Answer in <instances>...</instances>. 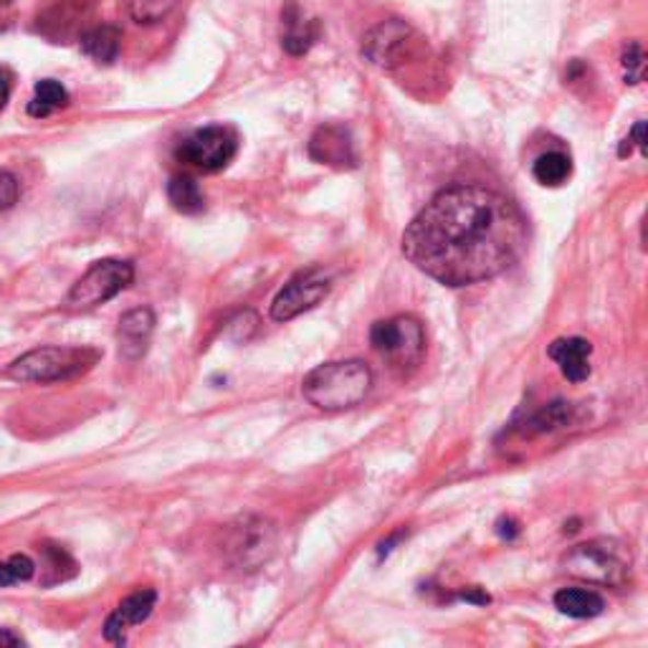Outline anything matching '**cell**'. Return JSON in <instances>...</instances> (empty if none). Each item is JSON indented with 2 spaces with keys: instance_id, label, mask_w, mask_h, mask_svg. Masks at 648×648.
I'll use <instances>...</instances> for the list:
<instances>
[{
  "instance_id": "obj_1",
  "label": "cell",
  "mask_w": 648,
  "mask_h": 648,
  "mask_svg": "<svg viewBox=\"0 0 648 648\" xmlns=\"http://www.w3.org/2000/svg\"><path fill=\"white\" fill-rule=\"evenodd\" d=\"M526 221L512 200L484 185H451L403 233V254L443 287L499 277L526 248Z\"/></svg>"
},
{
  "instance_id": "obj_2",
  "label": "cell",
  "mask_w": 648,
  "mask_h": 648,
  "mask_svg": "<svg viewBox=\"0 0 648 648\" xmlns=\"http://www.w3.org/2000/svg\"><path fill=\"white\" fill-rule=\"evenodd\" d=\"M372 387V370L362 360H339L317 364L304 378L302 393L314 408L337 413L355 408Z\"/></svg>"
},
{
  "instance_id": "obj_3",
  "label": "cell",
  "mask_w": 648,
  "mask_h": 648,
  "mask_svg": "<svg viewBox=\"0 0 648 648\" xmlns=\"http://www.w3.org/2000/svg\"><path fill=\"white\" fill-rule=\"evenodd\" d=\"M100 358L94 347H38L8 364L5 375L19 383H59L92 370Z\"/></svg>"
},
{
  "instance_id": "obj_4",
  "label": "cell",
  "mask_w": 648,
  "mask_h": 648,
  "mask_svg": "<svg viewBox=\"0 0 648 648\" xmlns=\"http://www.w3.org/2000/svg\"><path fill=\"white\" fill-rule=\"evenodd\" d=\"M563 567L572 578L593 582V586L621 588L630 580V555L615 540H590L567 549Z\"/></svg>"
},
{
  "instance_id": "obj_5",
  "label": "cell",
  "mask_w": 648,
  "mask_h": 648,
  "mask_svg": "<svg viewBox=\"0 0 648 648\" xmlns=\"http://www.w3.org/2000/svg\"><path fill=\"white\" fill-rule=\"evenodd\" d=\"M279 530L264 517H241L229 524L223 540V553L241 570H256L266 565L277 553Z\"/></svg>"
},
{
  "instance_id": "obj_6",
  "label": "cell",
  "mask_w": 648,
  "mask_h": 648,
  "mask_svg": "<svg viewBox=\"0 0 648 648\" xmlns=\"http://www.w3.org/2000/svg\"><path fill=\"white\" fill-rule=\"evenodd\" d=\"M372 350L391 360L395 368H416L426 352V332L420 320L410 314L380 320L370 329Z\"/></svg>"
},
{
  "instance_id": "obj_7",
  "label": "cell",
  "mask_w": 648,
  "mask_h": 648,
  "mask_svg": "<svg viewBox=\"0 0 648 648\" xmlns=\"http://www.w3.org/2000/svg\"><path fill=\"white\" fill-rule=\"evenodd\" d=\"M135 279V266L119 258H102L89 266V271L81 277L67 294L63 306L71 312L94 310L112 297H117L121 289H127Z\"/></svg>"
},
{
  "instance_id": "obj_8",
  "label": "cell",
  "mask_w": 648,
  "mask_h": 648,
  "mask_svg": "<svg viewBox=\"0 0 648 648\" xmlns=\"http://www.w3.org/2000/svg\"><path fill=\"white\" fill-rule=\"evenodd\" d=\"M239 152V135L236 129L225 125H210L190 132L185 140L177 144L175 158L183 165L196 167L200 173H218Z\"/></svg>"
},
{
  "instance_id": "obj_9",
  "label": "cell",
  "mask_w": 648,
  "mask_h": 648,
  "mask_svg": "<svg viewBox=\"0 0 648 648\" xmlns=\"http://www.w3.org/2000/svg\"><path fill=\"white\" fill-rule=\"evenodd\" d=\"M418 36L408 23L401 19L385 21L375 26L364 38L362 54L368 56V61L383 69H395L405 63V59H413L418 51Z\"/></svg>"
},
{
  "instance_id": "obj_10",
  "label": "cell",
  "mask_w": 648,
  "mask_h": 648,
  "mask_svg": "<svg viewBox=\"0 0 648 648\" xmlns=\"http://www.w3.org/2000/svg\"><path fill=\"white\" fill-rule=\"evenodd\" d=\"M329 294V279L320 269L299 271L291 277L284 289L277 294L271 304V320L274 322H289L299 314L310 312L317 306L324 297Z\"/></svg>"
},
{
  "instance_id": "obj_11",
  "label": "cell",
  "mask_w": 648,
  "mask_h": 648,
  "mask_svg": "<svg viewBox=\"0 0 648 648\" xmlns=\"http://www.w3.org/2000/svg\"><path fill=\"white\" fill-rule=\"evenodd\" d=\"M310 158L314 162L332 167H355L358 155H355L352 135L339 125H324L310 140Z\"/></svg>"
},
{
  "instance_id": "obj_12",
  "label": "cell",
  "mask_w": 648,
  "mask_h": 648,
  "mask_svg": "<svg viewBox=\"0 0 648 648\" xmlns=\"http://www.w3.org/2000/svg\"><path fill=\"white\" fill-rule=\"evenodd\" d=\"M155 603H158V593L152 588L135 590L132 595H127L125 601L119 603L117 611L109 615L107 623H104V636H107V641L125 644V628L148 621Z\"/></svg>"
},
{
  "instance_id": "obj_13",
  "label": "cell",
  "mask_w": 648,
  "mask_h": 648,
  "mask_svg": "<svg viewBox=\"0 0 648 648\" xmlns=\"http://www.w3.org/2000/svg\"><path fill=\"white\" fill-rule=\"evenodd\" d=\"M547 355L560 364V372L570 383H582V380H588L593 345H590L586 337L555 339V343L547 347Z\"/></svg>"
},
{
  "instance_id": "obj_14",
  "label": "cell",
  "mask_w": 648,
  "mask_h": 648,
  "mask_svg": "<svg viewBox=\"0 0 648 648\" xmlns=\"http://www.w3.org/2000/svg\"><path fill=\"white\" fill-rule=\"evenodd\" d=\"M284 21V34H281V46L284 51L291 56H304L310 48L317 44L320 38V23L306 21L304 13L299 11L297 3H289L281 11Z\"/></svg>"
},
{
  "instance_id": "obj_15",
  "label": "cell",
  "mask_w": 648,
  "mask_h": 648,
  "mask_svg": "<svg viewBox=\"0 0 648 648\" xmlns=\"http://www.w3.org/2000/svg\"><path fill=\"white\" fill-rule=\"evenodd\" d=\"M152 329H155V314H152L148 306L127 312L125 317L119 320V327H117L119 350L125 352L127 358H140L144 347H148Z\"/></svg>"
},
{
  "instance_id": "obj_16",
  "label": "cell",
  "mask_w": 648,
  "mask_h": 648,
  "mask_svg": "<svg viewBox=\"0 0 648 648\" xmlns=\"http://www.w3.org/2000/svg\"><path fill=\"white\" fill-rule=\"evenodd\" d=\"M555 608L563 615H570V618H595L605 611V601L601 593L588 588H563L555 593Z\"/></svg>"
},
{
  "instance_id": "obj_17",
  "label": "cell",
  "mask_w": 648,
  "mask_h": 648,
  "mask_svg": "<svg viewBox=\"0 0 648 648\" xmlns=\"http://www.w3.org/2000/svg\"><path fill=\"white\" fill-rule=\"evenodd\" d=\"M119 48H121V31L117 26H96L81 36V51H84L92 61L104 63V67H109V63L117 61Z\"/></svg>"
},
{
  "instance_id": "obj_18",
  "label": "cell",
  "mask_w": 648,
  "mask_h": 648,
  "mask_svg": "<svg viewBox=\"0 0 648 648\" xmlns=\"http://www.w3.org/2000/svg\"><path fill=\"white\" fill-rule=\"evenodd\" d=\"M572 405L565 403V401H555V403H547L542 405L537 413H532L530 418H524V424L520 426V433L524 436H545V433H553L557 428H565L572 424Z\"/></svg>"
},
{
  "instance_id": "obj_19",
  "label": "cell",
  "mask_w": 648,
  "mask_h": 648,
  "mask_svg": "<svg viewBox=\"0 0 648 648\" xmlns=\"http://www.w3.org/2000/svg\"><path fill=\"white\" fill-rule=\"evenodd\" d=\"M167 200L177 213L196 216L206 208V196H202L200 185L190 175H175L167 183Z\"/></svg>"
},
{
  "instance_id": "obj_20",
  "label": "cell",
  "mask_w": 648,
  "mask_h": 648,
  "mask_svg": "<svg viewBox=\"0 0 648 648\" xmlns=\"http://www.w3.org/2000/svg\"><path fill=\"white\" fill-rule=\"evenodd\" d=\"M532 175L545 188H557V185L567 183V177L572 175V160L565 152H545V155L534 160Z\"/></svg>"
},
{
  "instance_id": "obj_21",
  "label": "cell",
  "mask_w": 648,
  "mask_h": 648,
  "mask_svg": "<svg viewBox=\"0 0 648 648\" xmlns=\"http://www.w3.org/2000/svg\"><path fill=\"white\" fill-rule=\"evenodd\" d=\"M69 104V92L59 81L44 79L38 81L34 89V100L28 102V115L31 117H48L56 109H63Z\"/></svg>"
},
{
  "instance_id": "obj_22",
  "label": "cell",
  "mask_w": 648,
  "mask_h": 648,
  "mask_svg": "<svg viewBox=\"0 0 648 648\" xmlns=\"http://www.w3.org/2000/svg\"><path fill=\"white\" fill-rule=\"evenodd\" d=\"M127 15L137 26H155L177 8V0H127Z\"/></svg>"
},
{
  "instance_id": "obj_23",
  "label": "cell",
  "mask_w": 648,
  "mask_h": 648,
  "mask_svg": "<svg viewBox=\"0 0 648 648\" xmlns=\"http://www.w3.org/2000/svg\"><path fill=\"white\" fill-rule=\"evenodd\" d=\"M44 582L46 586H54V582H63L77 575V563L71 560L67 549L56 545H44Z\"/></svg>"
},
{
  "instance_id": "obj_24",
  "label": "cell",
  "mask_w": 648,
  "mask_h": 648,
  "mask_svg": "<svg viewBox=\"0 0 648 648\" xmlns=\"http://www.w3.org/2000/svg\"><path fill=\"white\" fill-rule=\"evenodd\" d=\"M36 572V565L28 555H13L5 563H0V588H11L15 582L31 580Z\"/></svg>"
},
{
  "instance_id": "obj_25",
  "label": "cell",
  "mask_w": 648,
  "mask_h": 648,
  "mask_svg": "<svg viewBox=\"0 0 648 648\" xmlns=\"http://www.w3.org/2000/svg\"><path fill=\"white\" fill-rule=\"evenodd\" d=\"M623 79H626V84H638V81L644 79V67H646V56H644V48L636 44H628L626 51H623Z\"/></svg>"
},
{
  "instance_id": "obj_26",
  "label": "cell",
  "mask_w": 648,
  "mask_h": 648,
  "mask_svg": "<svg viewBox=\"0 0 648 648\" xmlns=\"http://www.w3.org/2000/svg\"><path fill=\"white\" fill-rule=\"evenodd\" d=\"M19 181L11 173L0 170V210L13 208L15 200H19Z\"/></svg>"
},
{
  "instance_id": "obj_27",
  "label": "cell",
  "mask_w": 648,
  "mask_h": 648,
  "mask_svg": "<svg viewBox=\"0 0 648 648\" xmlns=\"http://www.w3.org/2000/svg\"><path fill=\"white\" fill-rule=\"evenodd\" d=\"M634 148L646 152V121H638V125L634 127V132L628 135V140H623L618 155L621 158H628L630 150H634Z\"/></svg>"
},
{
  "instance_id": "obj_28",
  "label": "cell",
  "mask_w": 648,
  "mask_h": 648,
  "mask_svg": "<svg viewBox=\"0 0 648 648\" xmlns=\"http://www.w3.org/2000/svg\"><path fill=\"white\" fill-rule=\"evenodd\" d=\"M497 534L501 540L512 542V540H517V534H520V524H517L512 517H501V520L497 522Z\"/></svg>"
},
{
  "instance_id": "obj_29",
  "label": "cell",
  "mask_w": 648,
  "mask_h": 648,
  "mask_svg": "<svg viewBox=\"0 0 648 648\" xmlns=\"http://www.w3.org/2000/svg\"><path fill=\"white\" fill-rule=\"evenodd\" d=\"M461 601H466V603H474V605H486L491 601L489 598V593H484L482 588H466V590H461Z\"/></svg>"
},
{
  "instance_id": "obj_30",
  "label": "cell",
  "mask_w": 648,
  "mask_h": 648,
  "mask_svg": "<svg viewBox=\"0 0 648 648\" xmlns=\"http://www.w3.org/2000/svg\"><path fill=\"white\" fill-rule=\"evenodd\" d=\"M8 100H11V74L0 69V112H3Z\"/></svg>"
},
{
  "instance_id": "obj_31",
  "label": "cell",
  "mask_w": 648,
  "mask_h": 648,
  "mask_svg": "<svg viewBox=\"0 0 648 648\" xmlns=\"http://www.w3.org/2000/svg\"><path fill=\"white\" fill-rule=\"evenodd\" d=\"M0 646H21V636L11 634V630H0Z\"/></svg>"
},
{
  "instance_id": "obj_32",
  "label": "cell",
  "mask_w": 648,
  "mask_h": 648,
  "mask_svg": "<svg viewBox=\"0 0 648 648\" xmlns=\"http://www.w3.org/2000/svg\"><path fill=\"white\" fill-rule=\"evenodd\" d=\"M0 3H13V0H0Z\"/></svg>"
}]
</instances>
